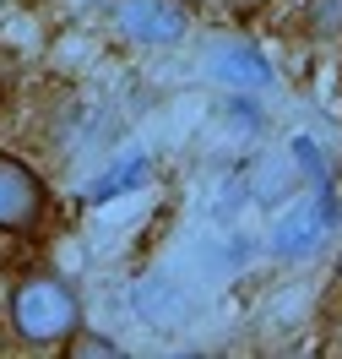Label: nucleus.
I'll use <instances>...</instances> for the list:
<instances>
[{
    "instance_id": "obj_3",
    "label": "nucleus",
    "mask_w": 342,
    "mask_h": 359,
    "mask_svg": "<svg viewBox=\"0 0 342 359\" xmlns=\"http://www.w3.org/2000/svg\"><path fill=\"white\" fill-rule=\"evenodd\" d=\"M114 22L136 44L169 49L190 33V11H185V0H114Z\"/></svg>"
},
{
    "instance_id": "obj_5",
    "label": "nucleus",
    "mask_w": 342,
    "mask_h": 359,
    "mask_svg": "<svg viewBox=\"0 0 342 359\" xmlns=\"http://www.w3.org/2000/svg\"><path fill=\"white\" fill-rule=\"evenodd\" d=\"M337 278H342V256H337Z\"/></svg>"
},
{
    "instance_id": "obj_2",
    "label": "nucleus",
    "mask_w": 342,
    "mask_h": 359,
    "mask_svg": "<svg viewBox=\"0 0 342 359\" xmlns=\"http://www.w3.org/2000/svg\"><path fill=\"white\" fill-rule=\"evenodd\" d=\"M49 202H55V191H49L44 169L27 163L22 153H0V234H11V240L38 234L49 218Z\"/></svg>"
},
{
    "instance_id": "obj_4",
    "label": "nucleus",
    "mask_w": 342,
    "mask_h": 359,
    "mask_svg": "<svg viewBox=\"0 0 342 359\" xmlns=\"http://www.w3.org/2000/svg\"><path fill=\"white\" fill-rule=\"evenodd\" d=\"M60 354H66V359H82V354L109 359V354H120V343H114V337H104V332H92L87 321H82V327H76V332H71L66 343H60Z\"/></svg>"
},
{
    "instance_id": "obj_1",
    "label": "nucleus",
    "mask_w": 342,
    "mask_h": 359,
    "mask_svg": "<svg viewBox=\"0 0 342 359\" xmlns=\"http://www.w3.org/2000/svg\"><path fill=\"white\" fill-rule=\"evenodd\" d=\"M82 321V294L55 272H22L6 289V332L22 348H60Z\"/></svg>"
}]
</instances>
